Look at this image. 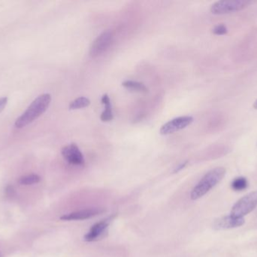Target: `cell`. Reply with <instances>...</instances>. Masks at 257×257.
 I'll use <instances>...</instances> for the list:
<instances>
[{
  "label": "cell",
  "instance_id": "4fadbf2b",
  "mask_svg": "<svg viewBox=\"0 0 257 257\" xmlns=\"http://www.w3.org/2000/svg\"><path fill=\"white\" fill-rule=\"evenodd\" d=\"M90 104H91V100L88 97H80L71 102L69 104V109L74 110V109H83V108L88 107Z\"/></svg>",
  "mask_w": 257,
  "mask_h": 257
},
{
  "label": "cell",
  "instance_id": "5b68a950",
  "mask_svg": "<svg viewBox=\"0 0 257 257\" xmlns=\"http://www.w3.org/2000/svg\"><path fill=\"white\" fill-rule=\"evenodd\" d=\"M114 35L112 31L106 30L97 36L90 48L91 57H98L106 51L113 42Z\"/></svg>",
  "mask_w": 257,
  "mask_h": 257
},
{
  "label": "cell",
  "instance_id": "ffe728a7",
  "mask_svg": "<svg viewBox=\"0 0 257 257\" xmlns=\"http://www.w3.org/2000/svg\"><path fill=\"white\" fill-rule=\"evenodd\" d=\"M254 109H257V100H256L255 102H254Z\"/></svg>",
  "mask_w": 257,
  "mask_h": 257
},
{
  "label": "cell",
  "instance_id": "44dd1931",
  "mask_svg": "<svg viewBox=\"0 0 257 257\" xmlns=\"http://www.w3.org/2000/svg\"><path fill=\"white\" fill-rule=\"evenodd\" d=\"M0 257H2V254H0Z\"/></svg>",
  "mask_w": 257,
  "mask_h": 257
},
{
  "label": "cell",
  "instance_id": "7c38bea8",
  "mask_svg": "<svg viewBox=\"0 0 257 257\" xmlns=\"http://www.w3.org/2000/svg\"><path fill=\"white\" fill-rule=\"evenodd\" d=\"M124 88L128 89V91H132V92L141 93V94H146L148 91L145 85L141 83V82H137V81L127 80L124 81L122 83Z\"/></svg>",
  "mask_w": 257,
  "mask_h": 257
},
{
  "label": "cell",
  "instance_id": "5bb4252c",
  "mask_svg": "<svg viewBox=\"0 0 257 257\" xmlns=\"http://www.w3.org/2000/svg\"><path fill=\"white\" fill-rule=\"evenodd\" d=\"M41 177L37 174H29V175L23 176L19 179L18 183L20 185L29 186L39 183Z\"/></svg>",
  "mask_w": 257,
  "mask_h": 257
},
{
  "label": "cell",
  "instance_id": "6da1fadb",
  "mask_svg": "<svg viewBox=\"0 0 257 257\" xmlns=\"http://www.w3.org/2000/svg\"><path fill=\"white\" fill-rule=\"evenodd\" d=\"M51 95L48 93L37 97L31 103L26 111L15 121L14 127L20 129L32 123L47 111L51 104Z\"/></svg>",
  "mask_w": 257,
  "mask_h": 257
},
{
  "label": "cell",
  "instance_id": "7a4b0ae2",
  "mask_svg": "<svg viewBox=\"0 0 257 257\" xmlns=\"http://www.w3.org/2000/svg\"><path fill=\"white\" fill-rule=\"evenodd\" d=\"M226 174L224 168H216L207 173L197 185L192 190L190 197L193 200H197L208 193L220 183Z\"/></svg>",
  "mask_w": 257,
  "mask_h": 257
},
{
  "label": "cell",
  "instance_id": "277c9868",
  "mask_svg": "<svg viewBox=\"0 0 257 257\" xmlns=\"http://www.w3.org/2000/svg\"><path fill=\"white\" fill-rule=\"evenodd\" d=\"M257 206V191L253 192L241 199L233 206L231 216L238 218H244V216L251 213Z\"/></svg>",
  "mask_w": 257,
  "mask_h": 257
},
{
  "label": "cell",
  "instance_id": "ac0fdd59",
  "mask_svg": "<svg viewBox=\"0 0 257 257\" xmlns=\"http://www.w3.org/2000/svg\"><path fill=\"white\" fill-rule=\"evenodd\" d=\"M5 193H6L7 196H10V197L14 196V193H15L14 187L12 186H8L5 189Z\"/></svg>",
  "mask_w": 257,
  "mask_h": 257
},
{
  "label": "cell",
  "instance_id": "8992f818",
  "mask_svg": "<svg viewBox=\"0 0 257 257\" xmlns=\"http://www.w3.org/2000/svg\"><path fill=\"white\" fill-rule=\"evenodd\" d=\"M193 122V118L190 116H180L168 121L164 124L159 130L162 135H168L177 131H181L191 125Z\"/></svg>",
  "mask_w": 257,
  "mask_h": 257
},
{
  "label": "cell",
  "instance_id": "52a82bcc",
  "mask_svg": "<svg viewBox=\"0 0 257 257\" xmlns=\"http://www.w3.org/2000/svg\"><path fill=\"white\" fill-rule=\"evenodd\" d=\"M61 153L65 160L70 165L83 166L85 163L84 156L75 143H71L67 146H65L62 149Z\"/></svg>",
  "mask_w": 257,
  "mask_h": 257
},
{
  "label": "cell",
  "instance_id": "30bf717a",
  "mask_svg": "<svg viewBox=\"0 0 257 257\" xmlns=\"http://www.w3.org/2000/svg\"><path fill=\"white\" fill-rule=\"evenodd\" d=\"M103 210L100 209H88L82 211H76L71 214H65L60 217V220L64 221H72V220H84L87 219L95 217L98 214L103 212Z\"/></svg>",
  "mask_w": 257,
  "mask_h": 257
},
{
  "label": "cell",
  "instance_id": "ba28073f",
  "mask_svg": "<svg viewBox=\"0 0 257 257\" xmlns=\"http://www.w3.org/2000/svg\"><path fill=\"white\" fill-rule=\"evenodd\" d=\"M116 215L109 217V218L103 220L101 222L97 223L95 225L93 226L90 230L89 233L84 236V241L85 242H94L98 240L99 239L104 237L105 233H107L108 228L111 221L113 220Z\"/></svg>",
  "mask_w": 257,
  "mask_h": 257
},
{
  "label": "cell",
  "instance_id": "d6986e66",
  "mask_svg": "<svg viewBox=\"0 0 257 257\" xmlns=\"http://www.w3.org/2000/svg\"><path fill=\"white\" fill-rule=\"evenodd\" d=\"M187 162H184V163L181 164V165H179V166L177 167L176 168H175V171H174V173H178V171H181V170L183 169V168H185L186 165H187Z\"/></svg>",
  "mask_w": 257,
  "mask_h": 257
},
{
  "label": "cell",
  "instance_id": "8fae6325",
  "mask_svg": "<svg viewBox=\"0 0 257 257\" xmlns=\"http://www.w3.org/2000/svg\"><path fill=\"white\" fill-rule=\"evenodd\" d=\"M102 103L105 106V109L100 116V119L104 122L113 120L114 114L113 111H112V103H111V100L108 94H104L102 97Z\"/></svg>",
  "mask_w": 257,
  "mask_h": 257
},
{
  "label": "cell",
  "instance_id": "e0dca14e",
  "mask_svg": "<svg viewBox=\"0 0 257 257\" xmlns=\"http://www.w3.org/2000/svg\"><path fill=\"white\" fill-rule=\"evenodd\" d=\"M8 99L7 97H0V113L3 111L7 103H8Z\"/></svg>",
  "mask_w": 257,
  "mask_h": 257
},
{
  "label": "cell",
  "instance_id": "9a60e30c",
  "mask_svg": "<svg viewBox=\"0 0 257 257\" xmlns=\"http://www.w3.org/2000/svg\"><path fill=\"white\" fill-rule=\"evenodd\" d=\"M248 187V181L245 177H238L232 183V188L236 191H242Z\"/></svg>",
  "mask_w": 257,
  "mask_h": 257
},
{
  "label": "cell",
  "instance_id": "2e32d148",
  "mask_svg": "<svg viewBox=\"0 0 257 257\" xmlns=\"http://www.w3.org/2000/svg\"><path fill=\"white\" fill-rule=\"evenodd\" d=\"M212 32L215 35H223L227 34L228 30H227V28L224 24H219L214 26Z\"/></svg>",
  "mask_w": 257,
  "mask_h": 257
},
{
  "label": "cell",
  "instance_id": "3957f363",
  "mask_svg": "<svg viewBox=\"0 0 257 257\" xmlns=\"http://www.w3.org/2000/svg\"><path fill=\"white\" fill-rule=\"evenodd\" d=\"M250 2L244 0H221L214 2L211 7L214 14H226L242 11L248 6Z\"/></svg>",
  "mask_w": 257,
  "mask_h": 257
},
{
  "label": "cell",
  "instance_id": "9c48e42d",
  "mask_svg": "<svg viewBox=\"0 0 257 257\" xmlns=\"http://www.w3.org/2000/svg\"><path fill=\"white\" fill-rule=\"evenodd\" d=\"M244 224H245V219L238 218L230 215L221 217L215 220L213 227L217 230H229V229L241 227Z\"/></svg>",
  "mask_w": 257,
  "mask_h": 257
}]
</instances>
